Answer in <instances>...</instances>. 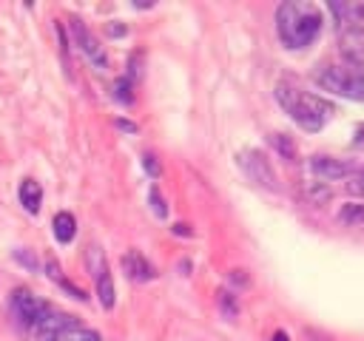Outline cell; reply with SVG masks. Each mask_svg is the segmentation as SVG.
<instances>
[{
  "mask_svg": "<svg viewBox=\"0 0 364 341\" xmlns=\"http://www.w3.org/2000/svg\"><path fill=\"white\" fill-rule=\"evenodd\" d=\"M11 310H14V315H17V321L23 327H37L51 313V307L43 298H37L31 290H26V287L11 290Z\"/></svg>",
  "mask_w": 364,
  "mask_h": 341,
  "instance_id": "cell-6",
  "label": "cell"
},
{
  "mask_svg": "<svg viewBox=\"0 0 364 341\" xmlns=\"http://www.w3.org/2000/svg\"><path fill=\"white\" fill-rule=\"evenodd\" d=\"M355 142H358V145L364 142V125H358V136H355Z\"/></svg>",
  "mask_w": 364,
  "mask_h": 341,
  "instance_id": "cell-30",
  "label": "cell"
},
{
  "mask_svg": "<svg viewBox=\"0 0 364 341\" xmlns=\"http://www.w3.org/2000/svg\"><path fill=\"white\" fill-rule=\"evenodd\" d=\"M173 233H179V236H191V227H188V224H173Z\"/></svg>",
  "mask_w": 364,
  "mask_h": 341,
  "instance_id": "cell-28",
  "label": "cell"
},
{
  "mask_svg": "<svg viewBox=\"0 0 364 341\" xmlns=\"http://www.w3.org/2000/svg\"><path fill=\"white\" fill-rule=\"evenodd\" d=\"M40 202H43V188L37 179H23L20 182V205L28 210V213H37L40 210Z\"/></svg>",
  "mask_w": 364,
  "mask_h": 341,
  "instance_id": "cell-13",
  "label": "cell"
},
{
  "mask_svg": "<svg viewBox=\"0 0 364 341\" xmlns=\"http://www.w3.org/2000/svg\"><path fill=\"white\" fill-rule=\"evenodd\" d=\"M338 219L341 222H361L364 219V207L361 205H347V207H341Z\"/></svg>",
  "mask_w": 364,
  "mask_h": 341,
  "instance_id": "cell-21",
  "label": "cell"
},
{
  "mask_svg": "<svg viewBox=\"0 0 364 341\" xmlns=\"http://www.w3.org/2000/svg\"><path fill=\"white\" fill-rule=\"evenodd\" d=\"M122 270H125V276L134 278V281H151V278L156 276L154 264H151L139 250H128V253L122 256Z\"/></svg>",
  "mask_w": 364,
  "mask_h": 341,
  "instance_id": "cell-11",
  "label": "cell"
},
{
  "mask_svg": "<svg viewBox=\"0 0 364 341\" xmlns=\"http://www.w3.org/2000/svg\"><path fill=\"white\" fill-rule=\"evenodd\" d=\"M148 199H151V205H154V213H156L159 219H165V216H168V205H165V199L159 196V188H156V185L148 190Z\"/></svg>",
  "mask_w": 364,
  "mask_h": 341,
  "instance_id": "cell-20",
  "label": "cell"
},
{
  "mask_svg": "<svg viewBox=\"0 0 364 341\" xmlns=\"http://www.w3.org/2000/svg\"><path fill=\"white\" fill-rule=\"evenodd\" d=\"M310 170L324 179V182H333V179H344L347 173H353V165L344 162V159H336V156H313L310 159Z\"/></svg>",
  "mask_w": 364,
  "mask_h": 341,
  "instance_id": "cell-9",
  "label": "cell"
},
{
  "mask_svg": "<svg viewBox=\"0 0 364 341\" xmlns=\"http://www.w3.org/2000/svg\"><path fill=\"white\" fill-rule=\"evenodd\" d=\"M46 270H48V278H51V281H57L60 287H65V290H68L74 298H80V301H85V298H88V296H85L80 287H74V284H71V281L63 276V270H60V264H57L54 259H48V261H46Z\"/></svg>",
  "mask_w": 364,
  "mask_h": 341,
  "instance_id": "cell-15",
  "label": "cell"
},
{
  "mask_svg": "<svg viewBox=\"0 0 364 341\" xmlns=\"http://www.w3.org/2000/svg\"><path fill=\"white\" fill-rule=\"evenodd\" d=\"M341 54L353 65H364V31L361 28H347L341 31Z\"/></svg>",
  "mask_w": 364,
  "mask_h": 341,
  "instance_id": "cell-12",
  "label": "cell"
},
{
  "mask_svg": "<svg viewBox=\"0 0 364 341\" xmlns=\"http://www.w3.org/2000/svg\"><path fill=\"white\" fill-rule=\"evenodd\" d=\"M14 259H17V261H23V264H26L28 270H37V259H34V256H31V253H28L26 247L14 250Z\"/></svg>",
  "mask_w": 364,
  "mask_h": 341,
  "instance_id": "cell-23",
  "label": "cell"
},
{
  "mask_svg": "<svg viewBox=\"0 0 364 341\" xmlns=\"http://www.w3.org/2000/svg\"><path fill=\"white\" fill-rule=\"evenodd\" d=\"M267 139H270V145L279 151V156H284V159H296V145H293V139H290L287 134H270Z\"/></svg>",
  "mask_w": 364,
  "mask_h": 341,
  "instance_id": "cell-16",
  "label": "cell"
},
{
  "mask_svg": "<svg viewBox=\"0 0 364 341\" xmlns=\"http://www.w3.org/2000/svg\"><path fill=\"white\" fill-rule=\"evenodd\" d=\"M142 168H145L154 179L162 173V168H159V162H156V156H154V153H145V156H142Z\"/></svg>",
  "mask_w": 364,
  "mask_h": 341,
  "instance_id": "cell-22",
  "label": "cell"
},
{
  "mask_svg": "<svg viewBox=\"0 0 364 341\" xmlns=\"http://www.w3.org/2000/svg\"><path fill=\"white\" fill-rule=\"evenodd\" d=\"M117 128H122V131H131V134L136 131V125H134V122H128V119H117Z\"/></svg>",
  "mask_w": 364,
  "mask_h": 341,
  "instance_id": "cell-26",
  "label": "cell"
},
{
  "mask_svg": "<svg viewBox=\"0 0 364 341\" xmlns=\"http://www.w3.org/2000/svg\"><path fill=\"white\" fill-rule=\"evenodd\" d=\"M330 11L336 14V20L347 28H361L364 31V0H347V3H338L333 0L330 3Z\"/></svg>",
  "mask_w": 364,
  "mask_h": 341,
  "instance_id": "cell-10",
  "label": "cell"
},
{
  "mask_svg": "<svg viewBox=\"0 0 364 341\" xmlns=\"http://www.w3.org/2000/svg\"><path fill=\"white\" fill-rule=\"evenodd\" d=\"M230 281H239V284H247V276H245V270H233V273H230Z\"/></svg>",
  "mask_w": 364,
  "mask_h": 341,
  "instance_id": "cell-25",
  "label": "cell"
},
{
  "mask_svg": "<svg viewBox=\"0 0 364 341\" xmlns=\"http://www.w3.org/2000/svg\"><path fill=\"white\" fill-rule=\"evenodd\" d=\"M350 190H353V193H358V196H364V173H361L358 179H353V182H350Z\"/></svg>",
  "mask_w": 364,
  "mask_h": 341,
  "instance_id": "cell-24",
  "label": "cell"
},
{
  "mask_svg": "<svg viewBox=\"0 0 364 341\" xmlns=\"http://www.w3.org/2000/svg\"><path fill=\"white\" fill-rule=\"evenodd\" d=\"M37 341H102L100 332L82 327L74 315L68 313H48L37 327H34Z\"/></svg>",
  "mask_w": 364,
  "mask_h": 341,
  "instance_id": "cell-3",
  "label": "cell"
},
{
  "mask_svg": "<svg viewBox=\"0 0 364 341\" xmlns=\"http://www.w3.org/2000/svg\"><path fill=\"white\" fill-rule=\"evenodd\" d=\"M276 99H279V105L290 114V119H293L301 131H310V134L321 131V128L330 122V117L336 114L333 102H327V99L318 97V94L301 91V88H296L293 82H279V85H276Z\"/></svg>",
  "mask_w": 364,
  "mask_h": 341,
  "instance_id": "cell-2",
  "label": "cell"
},
{
  "mask_svg": "<svg viewBox=\"0 0 364 341\" xmlns=\"http://www.w3.org/2000/svg\"><path fill=\"white\" fill-rule=\"evenodd\" d=\"M216 301H219V307H222V313H225L228 318H236L239 304H236V296H233L230 290H219V293H216Z\"/></svg>",
  "mask_w": 364,
  "mask_h": 341,
  "instance_id": "cell-18",
  "label": "cell"
},
{
  "mask_svg": "<svg viewBox=\"0 0 364 341\" xmlns=\"http://www.w3.org/2000/svg\"><path fill=\"white\" fill-rule=\"evenodd\" d=\"M51 227H54V239H57L60 244H68V242L74 239V233H77V219H74L68 210H60V213L54 216Z\"/></svg>",
  "mask_w": 364,
  "mask_h": 341,
  "instance_id": "cell-14",
  "label": "cell"
},
{
  "mask_svg": "<svg viewBox=\"0 0 364 341\" xmlns=\"http://www.w3.org/2000/svg\"><path fill=\"white\" fill-rule=\"evenodd\" d=\"M88 267H91V276H94V281H97V296H100V304L105 307V310H111L114 307V278H111V270H108V261H105V256H102V250L97 247V244H91L88 247Z\"/></svg>",
  "mask_w": 364,
  "mask_h": 341,
  "instance_id": "cell-7",
  "label": "cell"
},
{
  "mask_svg": "<svg viewBox=\"0 0 364 341\" xmlns=\"http://www.w3.org/2000/svg\"><path fill=\"white\" fill-rule=\"evenodd\" d=\"M236 162H239V168L247 173L250 182H256V185H262V188H267V190H279L276 170H273L270 159H267L262 151H256V148H245V151H239Z\"/></svg>",
  "mask_w": 364,
  "mask_h": 341,
  "instance_id": "cell-5",
  "label": "cell"
},
{
  "mask_svg": "<svg viewBox=\"0 0 364 341\" xmlns=\"http://www.w3.org/2000/svg\"><path fill=\"white\" fill-rule=\"evenodd\" d=\"M68 28H71V37H74V43H77V48L97 65V68H108V57H105V48L100 45V40L91 34V28L80 20V17H71V23H68Z\"/></svg>",
  "mask_w": 364,
  "mask_h": 341,
  "instance_id": "cell-8",
  "label": "cell"
},
{
  "mask_svg": "<svg viewBox=\"0 0 364 341\" xmlns=\"http://www.w3.org/2000/svg\"><path fill=\"white\" fill-rule=\"evenodd\" d=\"M273 341H290V338H287L284 330H279V332H273Z\"/></svg>",
  "mask_w": 364,
  "mask_h": 341,
  "instance_id": "cell-29",
  "label": "cell"
},
{
  "mask_svg": "<svg viewBox=\"0 0 364 341\" xmlns=\"http://www.w3.org/2000/svg\"><path fill=\"white\" fill-rule=\"evenodd\" d=\"M304 196H307L313 205H324V202L333 196V190H330L324 182H310V185L304 188Z\"/></svg>",
  "mask_w": 364,
  "mask_h": 341,
  "instance_id": "cell-17",
  "label": "cell"
},
{
  "mask_svg": "<svg viewBox=\"0 0 364 341\" xmlns=\"http://www.w3.org/2000/svg\"><path fill=\"white\" fill-rule=\"evenodd\" d=\"M131 88H134V80L119 77V80L114 82V97H117L119 102H125V105H128V102H134V91H131Z\"/></svg>",
  "mask_w": 364,
  "mask_h": 341,
  "instance_id": "cell-19",
  "label": "cell"
},
{
  "mask_svg": "<svg viewBox=\"0 0 364 341\" xmlns=\"http://www.w3.org/2000/svg\"><path fill=\"white\" fill-rule=\"evenodd\" d=\"M324 26V14L310 0H284L276 9V31L287 48H307Z\"/></svg>",
  "mask_w": 364,
  "mask_h": 341,
  "instance_id": "cell-1",
  "label": "cell"
},
{
  "mask_svg": "<svg viewBox=\"0 0 364 341\" xmlns=\"http://www.w3.org/2000/svg\"><path fill=\"white\" fill-rule=\"evenodd\" d=\"M108 34L111 37H119V34H125V26H108Z\"/></svg>",
  "mask_w": 364,
  "mask_h": 341,
  "instance_id": "cell-27",
  "label": "cell"
},
{
  "mask_svg": "<svg viewBox=\"0 0 364 341\" xmlns=\"http://www.w3.org/2000/svg\"><path fill=\"white\" fill-rule=\"evenodd\" d=\"M316 82L338 97L364 102V74L347 65H321V71H316Z\"/></svg>",
  "mask_w": 364,
  "mask_h": 341,
  "instance_id": "cell-4",
  "label": "cell"
}]
</instances>
